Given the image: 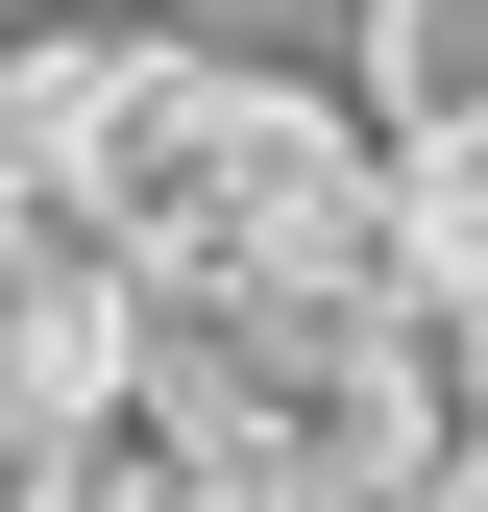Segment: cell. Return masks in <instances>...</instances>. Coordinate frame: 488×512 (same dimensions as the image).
<instances>
[{
    "label": "cell",
    "mask_w": 488,
    "mask_h": 512,
    "mask_svg": "<svg viewBox=\"0 0 488 512\" xmlns=\"http://www.w3.org/2000/svg\"><path fill=\"white\" fill-rule=\"evenodd\" d=\"M0 122L147 293H391V122H342L318 74H244L196 25H25Z\"/></svg>",
    "instance_id": "obj_1"
},
{
    "label": "cell",
    "mask_w": 488,
    "mask_h": 512,
    "mask_svg": "<svg viewBox=\"0 0 488 512\" xmlns=\"http://www.w3.org/2000/svg\"><path fill=\"white\" fill-rule=\"evenodd\" d=\"M171 391L244 512H415V464L464 439L415 293H171Z\"/></svg>",
    "instance_id": "obj_2"
},
{
    "label": "cell",
    "mask_w": 488,
    "mask_h": 512,
    "mask_svg": "<svg viewBox=\"0 0 488 512\" xmlns=\"http://www.w3.org/2000/svg\"><path fill=\"white\" fill-rule=\"evenodd\" d=\"M147 366H171V293L122 269V244H74V220H49L25 269H0V439H49V415H122Z\"/></svg>",
    "instance_id": "obj_3"
},
{
    "label": "cell",
    "mask_w": 488,
    "mask_h": 512,
    "mask_svg": "<svg viewBox=\"0 0 488 512\" xmlns=\"http://www.w3.org/2000/svg\"><path fill=\"white\" fill-rule=\"evenodd\" d=\"M0 464H25V512H244L171 366H147V391H122V415H49V439H0Z\"/></svg>",
    "instance_id": "obj_4"
},
{
    "label": "cell",
    "mask_w": 488,
    "mask_h": 512,
    "mask_svg": "<svg viewBox=\"0 0 488 512\" xmlns=\"http://www.w3.org/2000/svg\"><path fill=\"white\" fill-rule=\"evenodd\" d=\"M391 293L415 317L488 293V122H391Z\"/></svg>",
    "instance_id": "obj_5"
},
{
    "label": "cell",
    "mask_w": 488,
    "mask_h": 512,
    "mask_svg": "<svg viewBox=\"0 0 488 512\" xmlns=\"http://www.w3.org/2000/svg\"><path fill=\"white\" fill-rule=\"evenodd\" d=\"M366 98L391 122H488V0H366Z\"/></svg>",
    "instance_id": "obj_6"
},
{
    "label": "cell",
    "mask_w": 488,
    "mask_h": 512,
    "mask_svg": "<svg viewBox=\"0 0 488 512\" xmlns=\"http://www.w3.org/2000/svg\"><path fill=\"white\" fill-rule=\"evenodd\" d=\"M25 244H49V171H25V122H0V269H25Z\"/></svg>",
    "instance_id": "obj_7"
},
{
    "label": "cell",
    "mask_w": 488,
    "mask_h": 512,
    "mask_svg": "<svg viewBox=\"0 0 488 512\" xmlns=\"http://www.w3.org/2000/svg\"><path fill=\"white\" fill-rule=\"evenodd\" d=\"M440 391H464V439H488V293H464V317H440Z\"/></svg>",
    "instance_id": "obj_8"
}]
</instances>
